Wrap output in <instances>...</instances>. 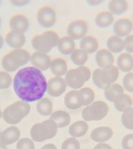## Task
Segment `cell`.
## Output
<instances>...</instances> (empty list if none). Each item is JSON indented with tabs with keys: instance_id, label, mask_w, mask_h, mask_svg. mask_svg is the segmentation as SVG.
I'll return each instance as SVG.
<instances>
[{
	"instance_id": "obj_37",
	"label": "cell",
	"mask_w": 133,
	"mask_h": 149,
	"mask_svg": "<svg viewBox=\"0 0 133 149\" xmlns=\"http://www.w3.org/2000/svg\"><path fill=\"white\" fill-rule=\"evenodd\" d=\"M123 84L125 88L129 92H133V73L129 72L124 76Z\"/></svg>"
},
{
	"instance_id": "obj_8",
	"label": "cell",
	"mask_w": 133,
	"mask_h": 149,
	"mask_svg": "<svg viewBox=\"0 0 133 149\" xmlns=\"http://www.w3.org/2000/svg\"><path fill=\"white\" fill-rule=\"evenodd\" d=\"M91 76V72L89 68L81 66L68 70L65 74V80L68 86L77 89L81 88L85 82L89 80Z\"/></svg>"
},
{
	"instance_id": "obj_12",
	"label": "cell",
	"mask_w": 133,
	"mask_h": 149,
	"mask_svg": "<svg viewBox=\"0 0 133 149\" xmlns=\"http://www.w3.org/2000/svg\"><path fill=\"white\" fill-rule=\"evenodd\" d=\"M67 84L65 80L61 77H53L47 82V90L49 95L58 97L65 91Z\"/></svg>"
},
{
	"instance_id": "obj_35",
	"label": "cell",
	"mask_w": 133,
	"mask_h": 149,
	"mask_svg": "<svg viewBox=\"0 0 133 149\" xmlns=\"http://www.w3.org/2000/svg\"><path fill=\"white\" fill-rule=\"evenodd\" d=\"M61 149H80L79 141L75 138H68L63 143Z\"/></svg>"
},
{
	"instance_id": "obj_16",
	"label": "cell",
	"mask_w": 133,
	"mask_h": 149,
	"mask_svg": "<svg viewBox=\"0 0 133 149\" xmlns=\"http://www.w3.org/2000/svg\"><path fill=\"white\" fill-rule=\"evenodd\" d=\"M20 132L15 126H11L3 130L0 135V141L4 145L14 143L19 139Z\"/></svg>"
},
{
	"instance_id": "obj_40",
	"label": "cell",
	"mask_w": 133,
	"mask_h": 149,
	"mask_svg": "<svg viewBox=\"0 0 133 149\" xmlns=\"http://www.w3.org/2000/svg\"><path fill=\"white\" fill-rule=\"evenodd\" d=\"M11 2L12 3V4L17 6V7H20L23 6L25 5L28 4L30 2L29 0H11Z\"/></svg>"
},
{
	"instance_id": "obj_33",
	"label": "cell",
	"mask_w": 133,
	"mask_h": 149,
	"mask_svg": "<svg viewBox=\"0 0 133 149\" xmlns=\"http://www.w3.org/2000/svg\"><path fill=\"white\" fill-rule=\"evenodd\" d=\"M122 123L125 128L133 130V108H127L121 116Z\"/></svg>"
},
{
	"instance_id": "obj_5",
	"label": "cell",
	"mask_w": 133,
	"mask_h": 149,
	"mask_svg": "<svg viewBox=\"0 0 133 149\" xmlns=\"http://www.w3.org/2000/svg\"><path fill=\"white\" fill-rule=\"evenodd\" d=\"M58 127L54 121L47 120L41 123L35 124L30 130L31 137L37 142H43L52 139L57 133Z\"/></svg>"
},
{
	"instance_id": "obj_27",
	"label": "cell",
	"mask_w": 133,
	"mask_h": 149,
	"mask_svg": "<svg viewBox=\"0 0 133 149\" xmlns=\"http://www.w3.org/2000/svg\"><path fill=\"white\" fill-rule=\"evenodd\" d=\"M108 8L113 14L120 15L128 8V3L125 0H112L109 3Z\"/></svg>"
},
{
	"instance_id": "obj_11",
	"label": "cell",
	"mask_w": 133,
	"mask_h": 149,
	"mask_svg": "<svg viewBox=\"0 0 133 149\" xmlns=\"http://www.w3.org/2000/svg\"><path fill=\"white\" fill-rule=\"evenodd\" d=\"M88 30L87 24L82 20H77L71 22L67 28L69 36L73 40H80L86 35Z\"/></svg>"
},
{
	"instance_id": "obj_10",
	"label": "cell",
	"mask_w": 133,
	"mask_h": 149,
	"mask_svg": "<svg viewBox=\"0 0 133 149\" xmlns=\"http://www.w3.org/2000/svg\"><path fill=\"white\" fill-rule=\"evenodd\" d=\"M37 20L39 24L42 27L51 28L56 22V12L49 6H43L37 12Z\"/></svg>"
},
{
	"instance_id": "obj_36",
	"label": "cell",
	"mask_w": 133,
	"mask_h": 149,
	"mask_svg": "<svg viewBox=\"0 0 133 149\" xmlns=\"http://www.w3.org/2000/svg\"><path fill=\"white\" fill-rule=\"evenodd\" d=\"M16 147L17 149H35L34 144L32 140L27 138L19 140Z\"/></svg>"
},
{
	"instance_id": "obj_21",
	"label": "cell",
	"mask_w": 133,
	"mask_h": 149,
	"mask_svg": "<svg viewBox=\"0 0 133 149\" xmlns=\"http://www.w3.org/2000/svg\"><path fill=\"white\" fill-rule=\"evenodd\" d=\"M50 119L55 122L58 128H63L68 126L71 120L68 112L63 110H58L52 113Z\"/></svg>"
},
{
	"instance_id": "obj_1",
	"label": "cell",
	"mask_w": 133,
	"mask_h": 149,
	"mask_svg": "<svg viewBox=\"0 0 133 149\" xmlns=\"http://www.w3.org/2000/svg\"><path fill=\"white\" fill-rule=\"evenodd\" d=\"M13 83L17 96L26 102L40 100L47 90V81L42 71L33 66L18 70Z\"/></svg>"
},
{
	"instance_id": "obj_47",
	"label": "cell",
	"mask_w": 133,
	"mask_h": 149,
	"mask_svg": "<svg viewBox=\"0 0 133 149\" xmlns=\"http://www.w3.org/2000/svg\"><path fill=\"white\" fill-rule=\"evenodd\" d=\"M1 23H2V19H1V17L0 16V27L1 26Z\"/></svg>"
},
{
	"instance_id": "obj_4",
	"label": "cell",
	"mask_w": 133,
	"mask_h": 149,
	"mask_svg": "<svg viewBox=\"0 0 133 149\" xmlns=\"http://www.w3.org/2000/svg\"><path fill=\"white\" fill-rule=\"evenodd\" d=\"M30 105L23 100L17 101L7 106L3 112L4 121L10 124H16L27 116L30 111Z\"/></svg>"
},
{
	"instance_id": "obj_22",
	"label": "cell",
	"mask_w": 133,
	"mask_h": 149,
	"mask_svg": "<svg viewBox=\"0 0 133 149\" xmlns=\"http://www.w3.org/2000/svg\"><path fill=\"white\" fill-rule=\"evenodd\" d=\"M52 73L57 77H61L68 72V66L65 60L57 58L52 61L50 67Z\"/></svg>"
},
{
	"instance_id": "obj_29",
	"label": "cell",
	"mask_w": 133,
	"mask_h": 149,
	"mask_svg": "<svg viewBox=\"0 0 133 149\" xmlns=\"http://www.w3.org/2000/svg\"><path fill=\"white\" fill-rule=\"evenodd\" d=\"M114 18L111 13L103 12L97 15L95 19V23L99 28H106L110 26Z\"/></svg>"
},
{
	"instance_id": "obj_17",
	"label": "cell",
	"mask_w": 133,
	"mask_h": 149,
	"mask_svg": "<svg viewBox=\"0 0 133 149\" xmlns=\"http://www.w3.org/2000/svg\"><path fill=\"white\" fill-rule=\"evenodd\" d=\"M5 40L9 47L14 49H20L25 44L26 38L23 33L11 31L7 33Z\"/></svg>"
},
{
	"instance_id": "obj_34",
	"label": "cell",
	"mask_w": 133,
	"mask_h": 149,
	"mask_svg": "<svg viewBox=\"0 0 133 149\" xmlns=\"http://www.w3.org/2000/svg\"><path fill=\"white\" fill-rule=\"evenodd\" d=\"M12 78L7 72H0V89L5 90L9 88L12 84Z\"/></svg>"
},
{
	"instance_id": "obj_14",
	"label": "cell",
	"mask_w": 133,
	"mask_h": 149,
	"mask_svg": "<svg viewBox=\"0 0 133 149\" xmlns=\"http://www.w3.org/2000/svg\"><path fill=\"white\" fill-rule=\"evenodd\" d=\"M9 26L13 31L24 34L29 29V21L25 15L17 14L10 19Z\"/></svg>"
},
{
	"instance_id": "obj_20",
	"label": "cell",
	"mask_w": 133,
	"mask_h": 149,
	"mask_svg": "<svg viewBox=\"0 0 133 149\" xmlns=\"http://www.w3.org/2000/svg\"><path fill=\"white\" fill-rule=\"evenodd\" d=\"M57 47L61 54L65 55L71 54L75 49V44L74 40L69 36H64L59 40Z\"/></svg>"
},
{
	"instance_id": "obj_23",
	"label": "cell",
	"mask_w": 133,
	"mask_h": 149,
	"mask_svg": "<svg viewBox=\"0 0 133 149\" xmlns=\"http://www.w3.org/2000/svg\"><path fill=\"white\" fill-rule=\"evenodd\" d=\"M88 129L89 126L85 121H77L70 126L69 132L74 138L81 137L86 134Z\"/></svg>"
},
{
	"instance_id": "obj_43",
	"label": "cell",
	"mask_w": 133,
	"mask_h": 149,
	"mask_svg": "<svg viewBox=\"0 0 133 149\" xmlns=\"http://www.w3.org/2000/svg\"><path fill=\"white\" fill-rule=\"evenodd\" d=\"M41 149H57V148L54 144L49 143L45 145L44 146L42 147Z\"/></svg>"
},
{
	"instance_id": "obj_3",
	"label": "cell",
	"mask_w": 133,
	"mask_h": 149,
	"mask_svg": "<svg viewBox=\"0 0 133 149\" xmlns=\"http://www.w3.org/2000/svg\"><path fill=\"white\" fill-rule=\"evenodd\" d=\"M30 56V54L25 49H15L3 56L2 66L7 72H13L28 63Z\"/></svg>"
},
{
	"instance_id": "obj_15",
	"label": "cell",
	"mask_w": 133,
	"mask_h": 149,
	"mask_svg": "<svg viewBox=\"0 0 133 149\" xmlns=\"http://www.w3.org/2000/svg\"><path fill=\"white\" fill-rule=\"evenodd\" d=\"M133 28V22L129 19H119L113 25L114 32L118 37H123L129 35Z\"/></svg>"
},
{
	"instance_id": "obj_39",
	"label": "cell",
	"mask_w": 133,
	"mask_h": 149,
	"mask_svg": "<svg viewBox=\"0 0 133 149\" xmlns=\"http://www.w3.org/2000/svg\"><path fill=\"white\" fill-rule=\"evenodd\" d=\"M124 48L129 53H133V35L127 36L123 40Z\"/></svg>"
},
{
	"instance_id": "obj_6",
	"label": "cell",
	"mask_w": 133,
	"mask_h": 149,
	"mask_svg": "<svg viewBox=\"0 0 133 149\" xmlns=\"http://www.w3.org/2000/svg\"><path fill=\"white\" fill-rule=\"evenodd\" d=\"M59 40V37L57 33L53 31H46L33 37L31 44L36 51L47 54L57 46Z\"/></svg>"
},
{
	"instance_id": "obj_46",
	"label": "cell",
	"mask_w": 133,
	"mask_h": 149,
	"mask_svg": "<svg viewBox=\"0 0 133 149\" xmlns=\"http://www.w3.org/2000/svg\"><path fill=\"white\" fill-rule=\"evenodd\" d=\"M2 116V112H1V110L0 109V119L1 118Z\"/></svg>"
},
{
	"instance_id": "obj_32",
	"label": "cell",
	"mask_w": 133,
	"mask_h": 149,
	"mask_svg": "<svg viewBox=\"0 0 133 149\" xmlns=\"http://www.w3.org/2000/svg\"><path fill=\"white\" fill-rule=\"evenodd\" d=\"M71 59L75 65L81 66L87 62L88 54L82 49H75L71 54Z\"/></svg>"
},
{
	"instance_id": "obj_45",
	"label": "cell",
	"mask_w": 133,
	"mask_h": 149,
	"mask_svg": "<svg viewBox=\"0 0 133 149\" xmlns=\"http://www.w3.org/2000/svg\"><path fill=\"white\" fill-rule=\"evenodd\" d=\"M0 149H8L7 147L5 146V145L3 144L2 143L0 142Z\"/></svg>"
},
{
	"instance_id": "obj_44",
	"label": "cell",
	"mask_w": 133,
	"mask_h": 149,
	"mask_svg": "<svg viewBox=\"0 0 133 149\" xmlns=\"http://www.w3.org/2000/svg\"><path fill=\"white\" fill-rule=\"evenodd\" d=\"M4 44V39L2 36L0 35V50L2 49Z\"/></svg>"
},
{
	"instance_id": "obj_38",
	"label": "cell",
	"mask_w": 133,
	"mask_h": 149,
	"mask_svg": "<svg viewBox=\"0 0 133 149\" xmlns=\"http://www.w3.org/2000/svg\"><path fill=\"white\" fill-rule=\"evenodd\" d=\"M123 149H133V134H129L124 136L122 141Z\"/></svg>"
},
{
	"instance_id": "obj_24",
	"label": "cell",
	"mask_w": 133,
	"mask_h": 149,
	"mask_svg": "<svg viewBox=\"0 0 133 149\" xmlns=\"http://www.w3.org/2000/svg\"><path fill=\"white\" fill-rule=\"evenodd\" d=\"M80 46L81 49L85 51L87 54H93L98 49V41L93 36H84L81 40Z\"/></svg>"
},
{
	"instance_id": "obj_28",
	"label": "cell",
	"mask_w": 133,
	"mask_h": 149,
	"mask_svg": "<svg viewBox=\"0 0 133 149\" xmlns=\"http://www.w3.org/2000/svg\"><path fill=\"white\" fill-rule=\"evenodd\" d=\"M37 111L43 116H49L52 113L53 104L48 98H42L37 104Z\"/></svg>"
},
{
	"instance_id": "obj_41",
	"label": "cell",
	"mask_w": 133,
	"mask_h": 149,
	"mask_svg": "<svg viewBox=\"0 0 133 149\" xmlns=\"http://www.w3.org/2000/svg\"><path fill=\"white\" fill-rule=\"evenodd\" d=\"M93 149H113L111 146L107 143H99L97 144Z\"/></svg>"
},
{
	"instance_id": "obj_30",
	"label": "cell",
	"mask_w": 133,
	"mask_h": 149,
	"mask_svg": "<svg viewBox=\"0 0 133 149\" xmlns=\"http://www.w3.org/2000/svg\"><path fill=\"white\" fill-rule=\"evenodd\" d=\"M108 48L114 53H119L124 49L123 40L117 36L109 37L107 42Z\"/></svg>"
},
{
	"instance_id": "obj_2",
	"label": "cell",
	"mask_w": 133,
	"mask_h": 149,
	"mask_svg": "<svg viewBox=\"0 0 133 149\" xmlns=\"http://www.w3.org/2000/svg\"><path fill=\"white\" fill-rule=\"evenodd\" d=\"M95 94L93 90L84 88L79 91L72 90L69 92L65 97V104L68 109L76 110L83 106L91 104L93 102Z\"/></svg>"
},
{
	"instance_id": "obj_19",
	"label": "cell",
	"mask_w": 133,
	"mask_h": 149,
	"mask_svg": "<svg viewBox=\"0 0 133 149\" xmlns=\"http://www.w3.org/2000/svg\"><path fill=\"white\" fill-rule=\"evenodd\" d=\"M113 131L109 127L101 126L94 129L91 134V139L97 142H104L113 136Z\"/></svg>"
},
{
	"instance_id": "obj_13",
	"label": "cell",
	"mask_w": 133,
	"mask_h": 149,
	"mask_svg": "<svg viewBox=\"0 0 133 149\" xmlns=\"http://www.w3.org/2000/svg\"><path fill=\"white\" fill-rule=\"evenodd\" d=\"M31 63L33 67L41 71L49 70L51 65V60L47 54L36 51L31 55Z\"/></svg>"
},
{
	"instance_id": "obj_49",
	"label": "cell",
	"mask_w": 133,
	"mask_h": 149,
	"mask_svg": "<svg viewBox=\"0 0 133 149\" xmlns=\"http://www.w3.org/2000/svg\"><path fill=\"white\" fill-rule=\"evenodd\" d=\"M1 130H0V135H1Z\"/></svg>"
},
{
	"instance_id": "obj_42",
	"label": "cell",
	"mask_w": 133,
	"mask_h": 149,
	"mask_svg": "<svg viewBox=\"0 0 133 149\" xmlns=\"http://www.w3.org/2000/svg\"><path fill=\"white\" fill-rule=\"evenodd\" d=\"M103 1V0H87V2L89 5L95 6L100 4Z\"/></svg>"
},
{
	"instance_id": "obj_18",
	"label": "cell",
	"mask_w": 133,
	"mask_h": 149,
	"mask_svg": "<svg viewBox=\"0 0 133 149\" xmlns=\"http://www.w3.org/2000/svg\"><path fill=\"white\" fill-rule=\"evenodd\" d=\"M95 60L97 65L103 69L111 67L114 62V58L111 52L105 49H101L97 52Z\"/></svg>"
},
{
	"instance_id": "obj_25",
	"label": "cell",
	"mask_w": 133,
	"mask_h": 149,
	"mask_svg": "<svg viewBox=\"0 0 133 149\" xmlns=\"http://www.w3.org/2000/svg\"><path fill=\"white\" fill-rule=\"evenodd\" d=\"M117 65L122 72H130L133 68V56L127 53L122 54L118 58Z\"/></svg>"
},
{
	"instance_id": "obj_7",
	"label": "cell",
	"mask_w": 133,
	"mask_h": 149,
	"mask_svg": "<svg viewBox=\"0 0 133 149\" xmlns=\"http://www.w3.org/2000/svg\"><path fill=\"white\" fill-rule=\"evenodd\" d=\"M119 74V70L115 66L107 68L97 69L93 73V81L99 88L106 90L115 83Z\"/></svg>"
},
{
	"instance_id": "obj_9",
	"label": "cell",
	"mask_w": 133,
	"mask_h": 149,
	"mask_svg": "<svg viewBox=\"0 0 133 149\" xmlns=\"http://www.w3.org/2000/svg\"><path fill=\"white\" fill-rule=\"evenodd\" d=\"M109 111L107 104L103 101H96L84 108L82 116L87 121H99L105 118Z\"/></svg>"
},
{
	"instance_id": "obj_48",
	"label": "cell",
	"mask_w": 133,
	"mask_h": 149,
	"mask_svg": "<svg viewBox=\"0 0 133 149\" xmlns=\"http://www.w3.org/2000/svg\"><path fill=\"white\" fill-rule=\"evenodd\" d=\"M1 1H0V6H1Z\"/></svg>"
},
{
	"instance_id": "obj_31",
	"label": "cell",
	"mask_w": 133,
	"mask_h": 149,
	"mask_svg": "<svg viewBox=\"0 0 133 149\" xmlns=\"http://www.w3.org/2000/svg\"><path fill=\"white\" fill-rule=\"evenodd\" d=\"M124 93L123 87L119 84H115L105 90V95L107 100L111 102H113L117 96Z\"/></svg>"
},
{
	"instance_id": "obj_26",
	"label": "cell",
	"mask_w": 133,
	"mask_h": 149,
	"mask_svg": "<svg viewBox=\"0 0 133 149\" xmlns=\"http://www.w3.org/2000/svg\"><path fill=\"white\" fill-rule=\"evenodd\" d=\"M115 109L119 111H124L127 108H130L133 105L132 98L126 94H122L117 96L113 102Z\"/></svg>"
}]
</instances>
